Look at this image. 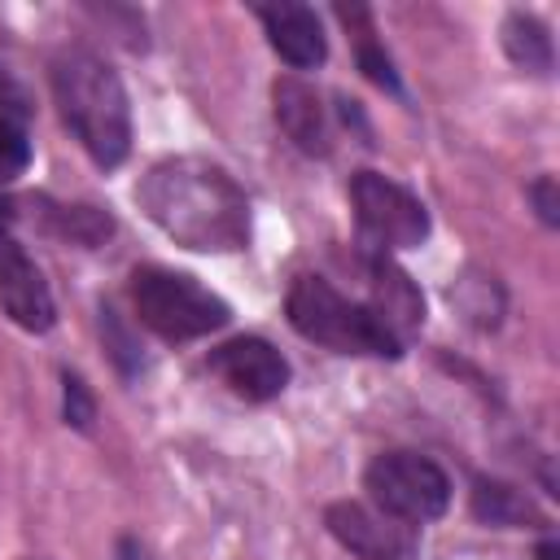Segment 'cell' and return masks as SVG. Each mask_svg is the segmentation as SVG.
Here are the masks:
<instances>
[{"mask_svg":"<svg viewBox=\"0 0 560 560\" xmlns=\"http://www.w3.org/2000/svg\"><path fill=\"white\" fill-rule=\"evenodd\" d=\"M140 210L184 249L228 254L249 241V201L241 184L206 158H166L136 184Z\"/></svg>","mask_w":560,"mask_h":560,"instance_id":"cell-1","label":"cell"},{"mask_svg":"<svg viewBox=\"0 0 560 560\" xmlns=\"http://www.w3.org/2000/svg\"><path fill=\"white\" fill-rule=\"evenodd\" d=\"M52 92L61 105V118L88 149L96 166H118L131 149V109L122 79L83 48H70L52 66Z\"/></svg>","mask_w":560,"mask_h":560,"instance_id":"cell-2","label":"cell"},{"mask_svg":"<svg viewBox=\"0 0 560 560\" xmlns=\"http://www.w3.org/2000/svg\"><path fill=\"white\" fill-rule=\"evenodd\" d=\"M284 306H289V324L306 341H319L337 354H385V359L402 354V346L385 332V324L372 315V306L350 302L324 276H298Z\"/></svg>","mask_w":560,"mask_h":560,"instance_id":"cell-3","label":"cell"},{"mask_svg":"<svg viewBox=\"0 0 560 560\" xmlns=\"http://www.w3.org/2000/svg\"><path fill=\"white\" fill-rule=\"evenodd\" d=\"M131 302L144 328L166 341H192L228 324V302L184 271L140 267L131 276Z\"/></svg>","mask_w":560,"mask_h":560,"instance_id":"cell-4","label":"cell"},{"mask_svg":"<svg viewBox=\"0 0 560 560\" xmlns=\"http://www.w3.org/2000/svg\"><path fill=\"white\" fill-rule=\"evenodd\" d=\"M363 486L372 494V503L402 521V525H424V521H438L451 503V481L446 472L416 455V451H385L368 464L363 472Z\"/></svg>","mask_w":560,"mask_h":560,"instance_id":"cell-5","label":"cell"},{"mask_svg":"<svg viewBox=\"0 0 560 560\" xmlns=\"http://www.w3.org/2000/svg\"><path fill=\"white\" fill-rule=\"evenodd\" d=\"M350 201H354V219L359 232L372 249H411L429 236V214L420 206V197H411L402 184L376 175V171H359L350 179Z\"/></svg>","mask_w":560,"mask_h":560,"instance_id":"cell-6","label":"cell"},{"mask_svg":"<svg viewBox=\"0 0 560 560\" xmlns=\"http://www.w3.org/2000/svg\"><path fill=\"white\" fill-rule=\"evenodd\" d=\"M0 302L9 319L26 332H48L57 319V306H52V293L39 267L31 262V254L18 245V236L4 223H0Z\"/></svg>","mask_w":560,"mask_h":560,"instance_id":"cell-7","label":"cell"},{"mask_svg":"<svg viewBox=\"0 0 560 560\" xmlns=\"http://www.w3.org/2000/svg\"><path fill=\"white\" fill-rule=\"evenodd\" d=\"M324 521H328L332 538L346 551H354L359 560H416L411 525H402L385 512H372L363 503H332Z\"/></svg>","mask_w":560,"mask_h":560,"instance_id":"cell-8","label":"cell"},{"mask_svg":"<svg viewBox=\"0 0 560 560\" xmlns=\"http://www.w3.org/2000/svg\"><path fill=\"white\" fill-rule=\"evenodd\" d=\"M210 368L223 376V385L249 402H267L289 385L284 354L262 337H236L210 354Z\"/></svg>","mask_w":560,"mask_h":560,"instance_id":"cell-9","label":"cell"},{"mask_svg":"<svg viewBox=\"0 0 560 560\" xmlns=\"http://www.w3.org/2000/svg\"><path fill=\"white\" fill-rule=\"evenodd\" d=\"M258 18H262V31H267L271 48L289 66L311 70V66L324 61L328 44H324V26H319L315 9H306V4H267V9H258Z\"/></svg>","mask_w":560,"mask_h":560,"instance_id":"cell-10","label":"cell"},{"mask_svg":"<svg viewBox=\"0 0 560 560\" xmlns=\"http://www.w3.org/2000/svg\"><path fill=\"white\" fill-rule=\"evenodd\" d=\"M372 315L385 324V332L398 341V346H407V337L420 328V319H424V298L416 293V284L407 280V271H398L394 262H385V258H376L372 262Z\"/></svg>","mask_w":560,"mask_h":560,"instance_id":"cell-11","label":"cell"},{"mask_svg":"<svg viewBox=\"0 0 560 560\" xmlns=\"http://www.w3.org/2000/svg\"><path fill=\"white\" fill-rule=\"evenodd\" d=\"M276 96V122L284 127V136L302 149V153H328V114L315 96V88H306L302 79H280L271 88Z\"/></svg>","mask_w":560,"mask_h":560,"instance_id":"cell-12","label":"cell"},{"mask_svg":"<svg viewBox=\"0 0 560 560\" xmlns=\"http://www.w3.org/2000/svg\"><path fill=\"white\" fill-rule=\"evenodd\" d=\"M31 162V140H26V96L18 83L0 70V179L22 175Z\"/></svg>","mask_w":560,"mask_h":560,"instance_id":"cell-13","label":"cell"},{"mask_svg":"<svg viewBox=\"0 0 560 560\" xmlns=\"http://www.w3.org/2000/svg\"><path fill=\"white\" fill-rule=\"evenodd\" d=\"M503 48L516 66L534 70V74H547L551 70V35L538 18H525V13H512L508 26H503Z\"/></svg>","mask_w":560,"mask_h":560,"instance_id":"cell-14","label":"cell"},{"mask_svg":"<svg viewBox=\"0 0 560 560\" xmlns=\"http://www.w3.org/2000/svg\"><path fill=\"white\" fill-rule=\"evenodd\" d=\"M472 512H477L481 521H490V525H521V521L534 516L529 499L516 494V490L503 486V481H477V490H472Z\"/></svg>","mask_w":560,"mask_h":560,"instance_id":"cell-15","label":"cell"},{"mask_svg":"<svg viewBox=\"0 0 560 560\" xmlns=\"http://www.w3.org/2000/svg\"><path fill=\"white\" fill-rule=\"evenodd\" d=\"M359 66H363V74H368L372 83H381V88L398 92V74H394V61H389V57L376 48L372 31H359Z\"/></svg>","mask_w":560,"mask_h":560,"instance_id":"cell-16","label":"cell"},{"mask_svg":"<svg viewBox=\"0 0 560 560\" xmlns=\"http://www.w3.org/2000/svg\"><path fill=\"white\" fill-rule=\"evenodd\" d=\"M66 420L74 429H88L92 424V398H88V385L79 376L66 372Z\"/></svg>","mask_w":560,"mask_h":560,"instance_id":"cell-17","label":"cell"},{"mask_svg":"<svg viewBox=\"0 0 560 560\" xmlns=\"http://www.w3.org/2000/svg\"><path fill=\"white\" fill-rule=\"evenodd\" d=\"M551 188H556L551 179H538V184L529 188V192H534V201H538V214H542L547 223H556V219H560V214H556V197H551Z\"/></svg>","mask_w":560,"mask_h":560,"instance_id":"cell-18","label":"cell"},{"mask_svg":"<svg viewBox=\"0 0 560 560\" xmlns=\"http://www.w3.org/2000/svg\"><path fill=\"white\" fill-rule=\"evenodd\" d=\"M122 560H149V556H144V547H136V542H122Z\"/></svg>","mask_w":560,"mask_h":560,"instance_id":"cell-19","label":"cell"}]
</instances>
